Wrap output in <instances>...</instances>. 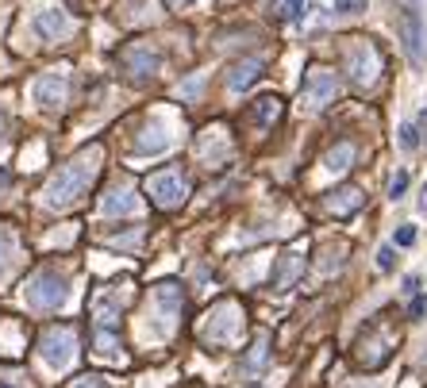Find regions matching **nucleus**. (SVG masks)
<instances>
[{
  "mask_svg": "<svg viewBox=\"0 0 427 388\" xmlns=\"http://www.w3.org/2000/svg\"><path fill=\"white\" fill-rule=\"evenodd\" d=\"M97 169H101V146L92 142V146H85L77 158H69L58 174L47 181L42 204L47 208H69L74 200H81L85 192H89V185L97 181Z\"/></svg>",
  "mask_w": 427,
  "mask_h": 388,
  "instance_id": "nucleus-1",
  "label": "nucleus"
},
{
  "mask_svg": "<svg viewBox=\"0 0 427 388\" xmlns=\"http://www.w3.org/2000/svg\"><path fill=\"white\" fill-rule=\"evenodd\" d=\"M346 74L358 89H369L381 74V50L369 39H351L346 42Z\"/></svg>",
  "mask_w": 427,
  "mask_h": 388,
  "instance_id": "nucleus-2",
  "label": "nucleus"
},
{
  "mask_svg": "<svg viewBox=\"0 0 427 388\" xmlns=\"http://www.w3.org/2000/svg\"><path fill=\"white\" fill-rule=\"evenodd\" d=\"M301 96L312 112H324V108L335 104V96H339V74L327 66H308L304 69V81H301Z\"/></svg>",
  "mask_w": 427,
  "mask_h": 388,
  "instance_id": "nucleus-3",
  "label": "nucleus"
},
{
  "mask_svg": "<svg viewBox=\"0 0 427 388\" xmlns=\"http://www.w3.org/2000/svg\"><path fill=\"white\" fill-rule=\"evenodd\" d=\"M146 196L154 200V208L162 212H177L189 196V181H185L177 169H158V174L146 177Z\"/></svg>",
  "mask_w": 427,
  "mask_h": 388,
  "instance_id": "nucleus-4",
  "label": "nucleus"
},
{
  "mask_svg": "<svg viewBox=\"0 0 427 388\" xmlns=\"http://www.w3.org/2000/svg\"><path fill=\"white\" fill-rule=\"evenodd\" d=\"M27 304L35 312H54L58 304H66V281L54 269H42L27 281Z\"/></svg>",
  "mask_w": 427,
  "mask_h": 388,
  "instance_id": "nucleus-5",
  "label": "nucleus"
},
{
  "mask_svg": "<svg viewBox=\"0 0 427 388\" xmlns=\"http://www.w3.org/2000/svg\"><path fill=\"white\" fill-rule=\"evenodd\" d=\"M39 354L47 365H54V369H66L69 362H74L77 354V335L74 327H47L39 339Z\"/></svg>",
  "mask_w": 427,
  "mask_h": 388,
  "instance_id": "nucleus-6",
  "label": "nucleus"
},
{
  "mask_svg": "<svg viewBox=\"0 0 427 388\" xmlns=\"http://www.w3.org/2000/svg\"><path fill=\"white\" fill-rule=\"evenodd\" d=\"M119 66H124L127 74L135 77V81H146V77L158 74L162 54H158V50H154L146 39H135V42H127V47L119 50Z\"/></svg>",
  "mask_w": 427,
  "mask_h": 388,
  "instance_id": "nucleus-7",
  "label": "nucleus"
},
{
  "mask_svg": "<svg viewBox=\"0 0 427 388\" xmlns=\"http://www.w3.org/2000/svg\"><path fill=\"white\" fill-rule=\"evenodd\" d=\"M239 323H243V312H239V304H235V300H224V304H216V307L208 312V327H204V339H208L212 346H224V342L235 339Z\"/></svg>",
  "mask_w": 427,
  "mask_h": 388,
  "instance_id": "nucleus-8",
  "label": "nucleus"
},
{
  "mask_svg": "<svg viewBox=\"0 0 427 388\" xmlns=\"http://www.w3.org/2000/svg\"><path fill=\"white\" fill-rule=\"evenodd\" d=\"M396 39H401L404 54H408L412 66H424L427 54H424V19H419L416 8H404L401 16H396Z\"/></svg>",
  "mask_w": 427,
  "mask_h": 388,
  "instance_id": "nucleus-9",
  "label": "nucleus"
},
{
  "mask_svg": "<svg viewBox=\"0 0 427 388\" xmlns=\"http://www.w3.org/2000/svg\"><path fill=\"white\" fill-rule=\"evenodd\" d=\"M35 31L47 42H58L74 31V19H69V12L58 8V4H39V8H35Z\"/></svg>",
  "mask_w": 427,
  "mask_h": 388,
  "instance_id": "nucleus-10",
  "label": "nucleus"
},
{
  "mask_svg": "<svg viewBox=\"0 0 427 388\" xmlns=\"http://www.w3.org/2000/svg\"><path fill=\"white\" fill-rule=\"evenodd\" d=\"M66 92H69V81L58 69H51V74H42L39 81H35V100H39L42 108H51V112L66 104Z\"/></svg>",
  "mask_w": 427,
  "mask_h": 388,
  "instance_id": "nucleus-11",
  "label": "nucleus"
},
{
  "mask_svg": "<svg viewBox=\"0 0 427 388\" xmlns=\"http://www.w3.org/2000/svg\"><path fill=\"white\" fill-rule=\"evenodd\" d=\"M301 277H304V254L289 250V254L277 258V269H274V277H269V289H274V292H289Z\"/></svg>",
  "mask_w": 427,
  "mask_h": 388,
  "instance_id": "nucleus-12",
  "label": "nucleus"
},
{
  "mask_svg": "<svg viewBox=\"0 0 427 388\" xmlns=\"http://www.w3.org/2000/svg\"><path fill=\"white\" fill-rule=\"evenodd\" d=\"M258 77H262V62L258 58H243V62H235V66L227 69V89H231V92H246Z\"/></svg>",
  "mask_w": 427,
  "mask_h": 388,
  "instance_id": "nucleus-13",
  "label": "nucleus"
},
{
  "mask_svg": "<svg viewBox=\"0 0 427 388\" xmlns=\"http://www.w3.org/2000/svg\"><path fill=\"white\" fill-rule=\"evenodd\" d=\"M154 304L162 307V315H166V330H169V323L181 315L185 296H181V289H177L174 281H166V285H158V289H154Z\"/></svg>",
  "mask_w": 427,
  "mask_h": 388,
  "instance_id": "nucleus-14",
  "label": "nucleus"
},
{
  "mask_svg": "<svg viewBox=\"0 0 427 388\" xmlns=\"http://www.w3.org/2000/svg\"><path fill=\"white\" fill-rule=\"evenodd\" d=\"M362 208V189H354V185H343V189L327 192V212L335 215H354Z\"/></svg>",
  "mask_w": 427,
  "mask_h": 388,
  "instance_id": "nucleus-15",
  "label": "nucleus"
},
{
  "mask_svg": "<svg viewBox=\"0 0 427 388\" xmlns=\"http://www.w3.org/2000/svg\"><path fill=\"white\" fill-rule=\"evenodd\" d=\"M354 154H358V150H354V142H346V139L335 142V146L324 154V169H327V174H346V169L354 165Z\"/></svg>",
  "mask_w": 427,
  "mask_h": 388,
  "instance_id": "nucleus-16",
  "label": "nucleus"
},
{
  "mask_svg": "<svg viewBox=\"0 0 427 388\" xmlns=\"http://www.w3.org/2000/svg\"><path fill=\"white\" fill-rule=\"evenodd\" d=\"M135 208H139V200H135L131 189H112L108 196L101 200V212L104 215H131Z\"/></svg>",
  "mask_w": 427,
  "mask_h": 388,
  "instance_id": "nucleus-17",
  "label": "nucleus"
},
{
  "mask_svg": "<svg viewBox=\"0 0 427 388\" xmlns=\"http://www.w3.org/2000/svg\"><path fill=\"white\" fill-rule=\"evenodd\" d=\"M166 146H169V135H166V127H162V124L146 127L142 139H135V154H162Z\"/></svg>",
  "mask_w": 427,
  "mask_h": 388,
  "instance_id": "nucleus-18",
  "label": "nucleus"
},
{
  "mask_svg": "<svg viewBox=\"0 0 427 388\" xmlns=\"http://www.w3.org/2000/svg\"><path fill=\"white\" fill-rule=\"evenodd\" d=\"M251 116L258 119L262 127H274L277 119H281V100H277V96H262V100H254Z\"/></svg>",
  "mask_w": 427,
  "mask_h": 388,
  "instance_id": "nucleus-19",
  "label": "nucleus"
},
{
  "mask_svg": "<svg viewBox=\"0 0 427 388\" xmlns=\"http://www.w3.org/2000/svg\"><path fill=\"white\" fill-rule=\"evenodd\" d=\"M12 254H16V239H12V231H0V273L12 265Z\"/></svg>",
  "mask_w": 427,
  "mask_h": 388,
  "instance_id": "nucleus-20",
  "label": "nucleus"
},
{
  "mask_svg": "<svg viewBox=\"0 0 427 388\" xmlns=\"http://www.w3.org/2000/svg\"><path fill=\"white\" fill-rule=\"evenodd\" d=\"M266 346H269V342H266V335H258V342H254L251 357H246V373H254L262 362H266Z\"/></svg>",
  "mask_w": 427,
  "mask_h": 388,
  "instance_id": "nucleus-21",
  "label": "nucleus"
},
{
  "mask_svg": "<svg viewBox=\"0 0 427 388\" xmlns=\"http://www.w3.org/2000/svg\"><path fill=\"white\" fill-rule=\"evenodd\" d=\"M308 4H304V0H285V19H293V24H301L304 16H308Z\"/></svg>",
  "mask_w": 427,
  "mask_h": 388,
  "instance_id": "nucleus-22",
  "label": "nucleus"
},
{
  "mask_svg": "<svg viewBox=\"0 0 427 388\" xmlns=\"http://www.w3.org/2000/svg\"><path fill=\"white\" fill-rule=\"evenodd\" d=\"M401 146H404V150H416V146H419V135H416V127H412V124L401 127Z\"/></svg>",
  "mask_w": 427,
  "mask_h": 388,
  "instance_id": "nucleus-23",
  "label": "nucleus"
},
{
  "mask_svg": "<svg viewBox=\"0 0 427 388\" xmlns=\"http://www.w3.org/2000/svg\"><path fill=\"white\" fill-rule=\"evenodd\" d=\"M377 265L389 273V269L396 265V250H393V246H381V250H377Z\"/></svg>",
  "mask_w": 427,
  "mask_h": 388,
  "instance_id": "nucleus-24",
  "label": "nucleus"
},
{
  "mask_svg": "<svg viewBox=\"0 0 427 388\" xmlns=\"http://www.w3.org/2000/svg\"><path fill=\"white\" fill-rule=\"evenodd\" d=\"M404 192H408V174H396V177H393V185H389V196L401 200Z\"/></svg>",
  "mask_w": 427,
  "mask_h": 388,
  "instance_id": "nucleus-25",
  "label": "nucleus"
},
{
  "mask_svg": "<svg viewBox=\"0 0 427 388\" xmlns=\"http://www.w3.org/2000/svg\"><path fill=\"white\" fill-rule=\"evenodd\" d=\"M427 312V296H412V304H408V315L412 319H419V315Z\"/></svg>",
  "mask_w": 427,
  "mask_h": 388,
  "instance_id": "nucleus-26",
  "label": "nucleus"
},
{
  "mask_svg": "<svg viewBox=\"0 0 427 388\" xmlns=\"http://www.w3.org/2000/svg\"><path fill=\"white\" fill-rule=\"evenodd\" d=\"M416 242V227H401L396 231V246H412Z\"/></svg>",
  "mask_w": 427,
  "mask_h": 388,
  "instance_id": "nucleus-27",
  "label": "nucleus"
},
{
  "mask_svg": "<svg viewBox=\"0 0 427 388\" xmlns=\"http://www.w3.org/2000/svg\"><path fill=\"white\" fill-rule=\"evenodd\" d=\"M74 388H108V385H104L101 377H81V380H77Z\"/></svg>",
  "mask_w": 427,
  "mask_h": 388,
  "instance_id": "nucleus-28",
  "label": "nucleus"
},
{
  "mask_svg": "<svg viewBox=\"0 0 427 388\" xmlns=\"http://www.w3.org/2000/svg\"><path fill=\"white\" fill-rule=\"evenodd\" d=\"M201 92V77H193L189 85H181V96H196Z\"/></svg>",
  "mask_w": 427,
  "mask_h": 388,
  "instance_id": "nucleus-29",
  "label": "nucleus"
},
{
  "mask_svg": "<svg viewBox=\"0 0 427 388\" xmlns=\"http://www.w3.org/2000/svg\"><path fill=\"white\" fill-rule=\"evenodd\" d=\"M335 8L339 12H354V8H362V4H358V0H335Z\"/></svg>",
  "mask_w": 427,
  "mask_h": 388,
  "instance_id": "nucleus-30",
  "label": "nucleus"
},
{
  "mask_svg": "<svg viewBox=\"0 0 427 388\" xmlns=\"http://www.w3.org/2000/svg\"><path fill=\"white\" fill-rule=\"evenodd\" d=\"M185 4H189V0H166V8H169V12H181Z\"/></svg>",
  "mask_w": 427,
  "mask_h": 388,
  "instance_id": "nucleus-31",
  "label": "nucleus"
},
{
  "mask_svg": "<svg viewBox=\"0 0 427 388\" xmlns=\"http://www.w3.org/2000/svg\"><path fill=\"white\" fill-rule=\"evenodd\" d=\"M4 131H8V119H4V112H0V139H4Z\"/></svg>",
  "mask_w": 427,
  "mask_h": 388,
  "instance_id": "nucleus-32",
  "label": "nucleus"
},
{
  "mask_svg": "<svg viewBox=\"0 0 427 388\" xmlns=\"http://www.w3.org/2000/svg\"><path fill=\"white\" fill-rule=\"evenodd\" d=\"M0 185H8V174H4V169H0Z\"/></svg>",
  "mask_w": 427,
  "mask_h": 388,
  "instance_id": "nucleus-33",
  "label": "nucleus"
},
{
  "mask_svg": "<svg viewBox=\"0 0 427 388\" xmlns=\"http://www.w3.org/2000/svg\"><path fill=\"white\" fill-rule=\"evenodd\" d=\"M424 208H427V189H424Z\"/></svg>",
  "mask_w": 427,
  "mask_h": 388,
  "instance_id": "nucleus-34",
  "label": "nucleus"
}]
</instances>
